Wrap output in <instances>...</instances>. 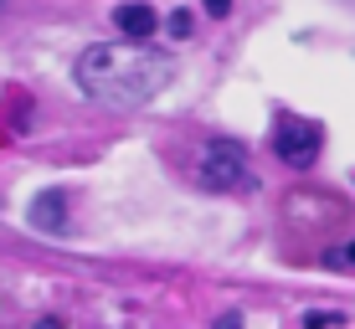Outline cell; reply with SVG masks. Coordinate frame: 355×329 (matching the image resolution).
I'll list each match as a JSON object with an SVG mask.
<instances>
[{
  "instance_id": "9",
  "label": "cell",
  "mask_w": 355,
  "mask_h": 329,
  "mask_svg": "<svg viewBox=\"0 0 355 329\" xmlns=\"http://www.w3.org/2000/svg\"><path fill=\"white\" fill-rule=\"evenodd\" d=\"M211 329H242V314H237V309H232V314H222V319H216Z\"/></svg>"
},
{
  "instance_id": "1",
  "label": "cell",
  "mask_w": 355,
  "mask_h": 329,
  "mask_svg": "<svg viewBox=\"0 0 355 329\" xmlns=\"http://www.w3.org/2000/svg\"><path fill=\"white\" fill-rule=\"evenodd\" d=\"M170 78H175L170 52H160L150 42H134V36L88 46L78 57V88L103 108H144L165 93Z\"/></svg>"
},
{
  "instance_id": "12",
  "label": "cell",
  "mask_w": 355,
  "mask_h": 329,
  "mask_svg": "<svg viewBox=\"0 0 355 329\" xmlns=\"http://www.w3.org/2000/svg\"><path fill=\"white\" fill-rule=\"evenodd\" d=\"M0 10H6V0H0Z\"/></svg>"
},
{
  "instance_id": "8",
  "label": "cell",
  "mask_w": 355,
  "mask_h": 329,
  "mask_svg": "<svg viewBox=\"0 0 355 329\" xmlns=\"http://www.w3.org/2000/svg\"><path fill=\"white\" fill-rule=\"evenodd\" d=\"M340 324V314H304V329H329Z\"/></svg>"
},
{
  "instance_id": "11",
  "label": "cell",
  "mask_w": 355,
  "mask_h": 329,
  "mask_svg": "<svg viewBox=\"0 0 355 329\" xmlns=\"http://www.w3.org/2000/svg\"><path fill=\"white\" fill-rule=\"evenodd\" d=\"M31 329H62V319H52V314H46V319H36Z\"/></svg>"
},
{
  "instance_id": "2",
  "label": "cell",
  "mask_w": 355,
  "mask_h": 329,
  "mask_svg": "<svg viewBox=\"0 0 355 329\" xmlns=\"http://www.w3.org/2000/svg\"><path fill=\"white\" fill-rule=\"evenodd\" d=\"M201 175L211 190H248L252 170H248V150L237 139H211L201 150Z\"/></svg>"
},
{
  "instance_id": "7",
  "label": "cell",
  "mask_w": 355,
  "mask_h": 329,
  "mask_svg": "<svg viewBox=\"0 0 355 329\" xmlns=\"http://www.w3.org/2000/svg\"><path fill=\"white\" fill-rule=\"evenodd\" d=\"M329 267H355V242H350V247H335V252H329Z\"/></svg>"
},
{
  "instance_id": "5",
  "label": "cell",
  "mask_w": 355,
  "mask_h": 329,
  "mask_svg": "<svg viewBox=\"0 0 355 329\" xmlns=\"http://www.w3.org/2000/svg\"><path fill=\"white\" fill-rule=\"evenodd\" d=\"M31 226L36 231H62L67 226V196L62 190H42L31 201Z\"/></svg>"
},
{
  "instance_id": "4",
  "label": "cell",
  "mask_w": 355,
  "mask_h": 329,
  "mask_svg": "<svg viewBox=\"0 0 355 329\" xmlns=\"http://www.w3.org/2000/svg\"><path fill=\"white\" fill-rule=\"evenodd\" d=\"M114 26L134 36V42H150L155 31H160V16H155V6H144V0H129V6L114 10Z\"/></svg>"
},
{
  "instance_id": "3",
  "label": "cell",
  "mask_w": 355,
  "mask_h": 329,
  "mask_svg": "<svg viewBox=\"0 0 355 329\" xmlns=\"http://www.w3.org/2000/svg\"><path fill=\"white\" fill-rule=\"evenodd\" d=\"M320 150H324L320 124H309V118H278V129H273V154H278L284 165L309 170L314 160H320Z\"/></svg>"
},
{
  "instance_id": "10",
  "label": "cell",
  "mask_w": 355,
  "mask_h": 329,
  "mask_svg": "<svg viewBox=\"0 0 355 329\" xmlns=\"http://www.w3.org/2000/svg\"><path fill=\"white\" fill-rule=\"evenodd\" d=\"M201 6L211 10V16H227V10H232V0H201Z\"/></svg>"
},
{
  "instance_id": "6",
  "label": "cell",
  "mask_w": 355,
  "mask_h": 329,
  "mask_svg": "<svg viewBox=\"0 0 355 329\" xmlns=\"http://www.w3.org/2000/svg\"><path fill=\"white\" fill-rule=\"evenodd\" d=\"M165 26H170V36H175V42H186V36L196 31V21H191V10H175V16L165 21Z\"/></svg>"
}]
</instances>
